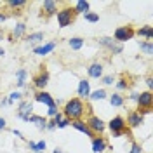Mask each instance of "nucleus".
Masks as SVG:
<instances>
[{
  "mask_svg": "<svg viewBox=\"0 0 153 153\" xmlns=\"http://www.w3.org/2000/svg\"><path fill=\"white\" fill-rule=\"evenodd\" d=\"M85 113V105L82 99L78 97H71L68 99L65 106H63V117H66L68 120H82V117Z\"/></svg>",
  "mask_w": 153,
  "mask_h": 153,
  "instance_id": "obj_1",
  "label": "nucleus"
},
{
  "mask_svg": "<svg viewBox=\"0 0 153 153\" xmlns=\"http://www.w3.org/2000/svg\"><path fill=\"white\" fill-rule=\"evenodd\" d=\"M56 18H57L59 28H66L70 25H73L76 14H75V10H73V7H63V9H59L56 12Z\"/></svg>",
  "mask_w": 153,
  "mask_h": 153,
  "instance_id": "obj_2",
  "label": "nucleus"
},
{
  "mask_svg": "<svg viewBox=\"0 0 153 153\" xmlns=\"http://www.w3.org/2000/svg\"><path fill=\"white\" fill-rule=\"evenodd\" d=\"M136 37V30L131 26V25H125V26H118V28L113 31V40L118 42V44H124V42H129Z\"/></svg>",
  "mask_w": 153,
  "mask_h": 153,
  "instance_id": "obj_3",
  "label": "nucleus"
},
{
  "mask_svg": "<svg viewBox=\"0 0 153 153\" xmlns=\"http://www.w3.org/2000/svg\"><path fill=\"white\" fill-rule=\"evenodd\" d=\"M99 45L101 47H105L106 51H110L113 56H118V54H122L124 52V45L122 44H118V42H115L111 37H99Z\"/></svg>",
  "mask_w": 153,
  "mask_h": 153,
  "instance_id": "obj_4",
  "label": "nucleus"
},
{
  "mask_svg": "<svg viewBox=\"0 0 153 153\" xmlns=\"http://www.w3.org/2000/svg\"><path fill=\"white\" fill-rule=\"evenodd\" d=\"M87 127L91 129V132L94 134V136H103V132L106 131V122L103 118H99V117H96V115H91L89 118H87Z\"/></svg>",
  "mask_w": 153,
  "mask_h": 153,
  "instance_id": "obj_5",
  "label": "nucleus"
},
{
  "mask_svg": "<svg viewBox=\"0 0 153 153\" xmlns=\"http://www.w3.org/2000/svg\"><path fill=\"white\" fill-rule=\"evenodd\" d=\"M33 115V103L28 101V99H21L18 105V111H16V117L23 122H28L30 117Z\"/></svg>",
  "mask_w": 153,
  "mask_h": 153,
  "instance_id": "obj_6",
  "label": "nucleus"
},
{
  "mask_svg": "<svg viewBox=\"0 0 153 153\" xmlns=\"http://www.w3.org/2000/svg\"><path fill=\"white\" fill-rule=\"evenodd\" d=\"M136 105H137V110H152L153 94L150 91L139 92V94H137V99H136Z\"/></svg>",
  "mask_w": 153,
  "mask_h": 153,
  "instance_id": "obj_7",
  "label": "nucleus"
},
{
  "mask_svg": "<svg viewBox=\"0 0 153 153\" xmlns=\"http://www.w3.org/2000/svg\"><path fill=\"white\" fill-rule=\"evenodd\" d=\"M106 127L110 129V132H124V131L129 129L127 124H125V118H124V117H120V115L113 117V118L106 124Z\"/></svg>",
  "mask_w": 153,
  "mask_h": 153,
  "instance_id": "obj_8",
  "label": "nucleus"
},
{
  "mask_svg": "<svg viewBox=\"0 0 153 153\" xmlns=\"http://www.w3.org/2000/svg\"><path fill=\"white\" fill-rule=\"evenodd\" d=\"M125 124L129 125V129H137V127H141L144 124V117L137 110H132V111H129V115H127Z\"/></svg>",
  "mask_w": 153,
  "mask_h": 153,
  "instance_id": "obj_9",
  "label": "nucleus"
},
{
  "mask_svg": "<svg viewBox=\"0 0 153 153\" xmlns=\"http://www.w3.org/2000/svg\"><path fill=\"white\" fill-rule=\"evenodd\" d=\"M49 71L47 70H44V66H42V70L38 71V75L33 76V85L37 87V91H44L45 87H47L49 84Z\"/></svg>",
  "mask_w": 153,
  "mask_h": 153,
  "instance_id": "obj_10",
  "label": "nucleus"
},
{
  "mask_svg": "<svg viewBox=\"0 0 153 153\" xmlns=\"http://www.w3.org/2000/svg\"><path fill=\"white\" fill-rule=\"evenodd\" d=\"M33 97H35V101H37V103H42V105H45L47 108H52V106H57L56 99H54L52 96L49 94L47 91H37Z\"/></svg>",
  "mask_w": 153,
  "mask_h": 153,
  "instance_id": "obj_11",
  "label": "nucleus"
},
{
  "mask_svg": "<svg viewBox=\"0 0 153 153\" xmlns=\"http://www.w3.org/2000/svg\"><path fill=\"white\" fill-rule=\"evenodd\" d=\"M57 42H47V44H40L37 47H33V54H37V56H49L54 49H56Z\"/></svg>",
  "mask_w": 153,
  "mask_h": 153,
  "instance_id": "obj_12",
  "label": "nucleus"
},
{
  "mask_svg": "<svg viewBox=\"0 0 153 153\" xmlns=\"http://www.w3.org/2000/svg\"><path fill=\"white\" fill-rule=\"evenodd\" d=\"M91 141H92L91 146H92V152L94 153H103L108 148V141H106L103 136H94Z\"/></svg>",
  "mask_w": 153,
  "mask_h": 153,
  "instance_id": "obj_13",
  "label": "nucleus"
},
{
  "mask_svg": "<svg viewBox=\"0 0 153 153\" xmlns=\"http://www.w3.org/2000/svg\"><path fill=\"white\" fill-rule=\"evenodd\" d=\"M87 75L91 76V78H99L101 80V76L105 75V66L101 65V63H92V65H89L87 68Z\"/></svg>",
  "mask_w": 153,
  "mask_h": 153,
  "instance_id": "obj_14",
  "label": "nucleus"
},
{
  "mask_svg": "<svg viewBox=\"0 0 153 153\" xmlns=\"http://www.w3.org/2000/svg\"><path fill=\"white\" fill-rule=\"evenodd\" d=\"M76 92H78V99H89V94H91V82H89L87 78H82V80L78 82Z\"/></svg>",
  "mask_w": 153,
  "mask_h": 153,
  "instance_id": "obj_15",
  "label": "nucleus"
},
{
  "mask_svg": "<svg viewBox=\"0 0 153 153\" xmlns=\"http://www.w3.org/2000/svg\"><path fill=\"white\" fill-rule=\"evenodd\" d=\"M57 10H59V2H56V0H44L42 12H45V16H54Z\"/></svg>",
  "mask_w": 153,
  "mask_h": 153,
  "instance_id": "obj_16",
  "label": "nucleus"
},
{
  "mask_svg": "<svg viewBox=\"0 0 153 153\" xmlns=\"http://www.w3.org/2000/svg\"><path fill=\"white\" fill-rule=\"evenodd\" d=\"M26 30H28V26H26V23L25 21H19V23H16V26L12 28V31H10V37L14 38H23L25 35H26Z\"/></svg>",
  "mask_w": 153,
  "mask_h": 153,
  "instance_id": "obj_17",
  "label": "nucleus"
},
{
  "mask_svg": "<svg viewBox=\"0 0 153 153\" xmlns=\"http://www.w3.org/2000/svg\"><path fill=\"white\" fill-rule=\"evenodd\" d=\"M44 38H45V33L44 31H33V33L26 35V42H28L30 45L37 47L38 44H44Z\"/></svg>",
  "mask_w": 153,
  "mask_h": 153,
  "instance_id": "obj_18",
  "label": "nucleus"
},
{
  "mask_svg": "<svg viewBox=\"0 0 153 153\" xmlns=\"http://www.w3.org/2000/svg\"><path fill=\"white\" fill-rule=\"evenodd\" d=\"M71 127H73V129H76V131H78V132H82V134H85L87 137H91V139H92V137H94V134L91 132V129H89V127H87V124L85 122H84V120H73V122H71Z\"/></svg>",
  "mask_w": 153,
  "mask_h": 153,
  "instance_id": "obj_19",
  "label": "nucleus"
},
{
  "mask_svg": "<svg viewBox=\"0 0 153 153\" xmlns=\"http://www.w3.org/2000/svg\"><path fill=\"white\" fill-rule=\"evenodd\" d=\"M26 80H28V71L25 68H19L16 71V87L18 89H23L26 85Z\"/></svg>",
  "mask_w": 153,
  "mask_h": 153,
  "instance_id": "obj_20",
  "label": "nucleus"
},
{
  "mask_svg": "<svg viewBox=\"0 0 153 153\" xmlns=\"http://www.w3.org/2000/svg\"><path fill=\"white\" fill-rule=\"evenodd\" d=\"M108 101L110 105L115 106V108H120V106L125 105V97L120 92H113V94H108Z\"/></svg>",
  "mask_w": 153,
  "mask_h": 153,
  "instance_id": "obj_21",
  "label": "nucleus"
},
{
  "mask_svg": "<svg viewBox=\"0 0 153 153\" xmlns=\"http://www.w3.org/2000/svg\"><path fill=\"white\" fill-rule=\"evenodd\" d=\"M136 35H137V37L146 38L148 42H152V38H153L152 25H144V26H141V28H137V30H136Z\"/></svg>",
  "mask_w": 153,
  "mask_h": 153,
  "instance_id": "obj_22",
  "label": "nucleus"
},
{
  "mask_svg": "<svg viewBox=\"0 0 153 153\" xmlns=\"http://www.w3.org/2000/svg\"><path fill=\"white\" fill-rule=\"evenodd\" d=\"M30 124H35L38 131H45V125H47V118L45 117H40V115H31L28 120Z\"/></svg>",
  "mask_w": 153,
  "mask_h": 153,
  "instance_id": "obj_23",
  "label": "nucleus"
},
{
  "mask_svg": "<svg viewBox=\"0 0 153 153\" xmlns=\"http://www.w3.org/2000/svg\"><path fill=\"white\" fill-rule=\"evenodd\" d=\"M73 10H75V14H87V12H91V4L85 2V0H78Z\"/></svg>",
  "mask_w": 153,
  "mask_h": 153,
  "instance_id": "obj_24",
  "label": "nucleus"
},
{
  "mask_svg": "<svg viewBox=\"0 0 153 153\" xmlns=\"http://www.w3.org/2000/svg\"><path fill=\"white\" fill-rule=\"evenodd\" d=\"M28 148L33 153H40V152H45L47 148V143L42 139V141H28Z\"/></svg>",
  "mask_w": 153,
  "mask_h": 153,
  "instance_id": "obj_25",
  "label": "nucleus"
},
{
  "mask_svg": "<svg viewBox=\"0 0 153 153\" xmlns=\"http://www.w3.org/2000/svg\"><path fill=\"white\" fill-rule=\"evenodd\" d=\"M106 97H108V92L105 89H96V91H91V94H89L91 101H103Z\"/></svg>",
  "mask_w": 153,
  "mask_h": 153,
  "instance_id": "obj_26",
  "label": "nucleus"
},
{
  "mask_svg": "<svg viewBox=\"0 0 153 153\" xmlns=\"http://www.w3.org/2000/svg\"><path fill=\"white\" fill-rule=\"evenodd\" d=\"M68 45L71 51H80V49L84 47V38L82 37H71L68 38Z\"/></svg>",
  "mask_w": 153,
  "mask_h": 153,
  "instance_id": "obj_27",
  "label": "nucleus"
},
{
  "mask_svg": "<svg viewBox=\"0 0 153 153\" xmlns=\"http://www.w3.org/2000/svg\"><path fill=\"white\" fill-rule=\"evenodd\" d=\"M139 49H141V52H143V54L152 56V54H153V42H148V40H139Z\"/></svg>",
  "mask_w": 153,
  "mask_h": 153,
  "instance_id": "obj_28",
  "label": "nucleus"
},
{
  "mask_svg": "<svg viewBox=\"0 0 153 153\" xmlns=\"http://www.w3.org/2000/svg\"><path fill=\"white\" fill-rule=\"evenodd\" d=\"M115 85H117V91L118 92H122V91H127V89H131V84H129V80L122 76V78H118V80H115Z\"/></svg>",
  "mask_w": 153,
  "mask_h": 153,
  "instance_id": "obj_29",
  "label": "nucleus"
},
{
  "mask_svg": "<svg viewBox=\"0 0 153 153\" xmlns=\"http://www.w3.org/2000/svg\"><path fill=\"white\" fill-rule=\"evenodd\" d=\"M5 5L10 9H23L28 5V2L26 0H9V2H5Z\"/></svg>",
  "mask_w": 153,
  "mask_h": 153,
  "instance_id": "obj_30",
  "label": "nucleus"
},
{
  "mask_svg": "<svg viewBox=\"0 0 153 153\" xmlns=\"http://www.w3.org/2000/svg\"><path fill=\"white\" fill-rule=\"evenodd\" d=\"M21 99H23V94H21L19 91H12V92L9 94V97H7V101H9V105H14L16 101L19 103Z\"/></svg>",
  "mask_w": 153,
  "mask_h": 153,
  "instance_id": "obj_31",
  "label": "nucleus"
},
{
  "mask_svg": "<svg viewBox=\"0 0 153 153\" xmlns=\"http://www.w3.org/2000/svg\"><path fill=\"white\" fill-rule=\"evenodd\" d=\"M84 19L87 23H99V14L97 12H87V14H84Z\"/></svg>",
  "mask_w": 153,
  "mask_h": 153,
  "instance_id": "obj_32",
  "label": "nucleus"
},
{
  "mask_svg": "<svg viewBox=\"0 0 153 153\" xmlns=\"http://www.w3.org/2000/svg\"><path fill=\"white\" fill-rule=\"evenodd\" d=\"M101 82H103L105 85H113L115 84V76L113 75H103L101 76Z\"/></svg>",
  "mask_w": 153,
  "mask_h": 153,
  "instance_id": "obj_33",
  "label": "nucleus"
},
{
  "mask_svg": "<svg viewBox=\"0 0 153 153\" xmlns=\"http://www.w3.org/2000/svg\"><path fill=\"white\" fill-rule=\"evenodd\" d=\"M129 153H143V146L139 143H136V141H132V144H131V150H129Z\"/></svg>",
  "mask_w": 153,
  "mask_h": 153,
  "instance_id": "obj_34",
  "label": "nucleus"
},
{
  "mask_svg": "<svg viewBox=\"0 0 153 153\" xmlns=\"http://www.w3.org/2000/svg\"><path fill=\"white\" fill-rule=\"evenodd\" d=\"M70 124H71V120H68L66 117H63V118H61V122H59L56 127H57V129H65V127H68Z\"/></svg>",
  "mask_w": 153,
  "mask_h": 153,
  "instance_id": "obj_35",
  "label": "nucleus"
},
{
  "mask_svg": "<svg viewBox=\"0 0 153 153\" xmlns=\"http://www.w3.org/2000/svg\"><path fill=\"white\" fill-rule=\"evenodd\" d=\"M57 113H59L57 106H52V108H49V110H47V117H52V118H54V117H56Z\"/></svg>",
  "mask_w": 153,
  "mask_h": 153,
  "instance_id": "obj_36",
  "label": "nucleus"
},
{
  "mask_svg": "<svg viewBox=\"0 0 153 153\" xmlns=\"http://www.w3.org/2000/svg\"><path fill=\"white\" fill-rule=\"evenodd\" d=\"M57 127H56V124L52 122V120H47V125H45V131H56Z\"/></svg>",
  "mask_w": 153,
  "mask_h": 153,
  "instance_id": "obj_37",
  "label": "nucleus"
},
{
  "mask_svg": "<svg viewBox=\"0 0 153 153\" xmlns=\"http://www.w3.org/2000/svg\"><path fill=\"white\" fill-rule=\"evenodd\" d=\"M7 19H9V14H5L4 10H0V25H2V23H5Z\"/></svg>",
  "mask_w": 153,
  "mask_h": 153,
  "instance_id": "obj_38",
  "label": "nucleus"
},
{
  "mask_svg": "<svg viewBox=\"0 0 153 153\" xmlns=\"http://www.w3.org/2000/svg\"><path fill=\"white\" fill-rule=\"evenodd\" d=\"M4 129H7V120L4 117H0V131H4Z\"/></svg>",
  "mask_w": 153,
  "mask_h": 153,
  "instance_id": "obj_39",
  "label": "nucleus"
},
{
  "mask_svg": "<svg viewBox=\"0 0 153 153\" xmlns=\"http://www.w3.org/2000/svg\"><path fill=\"white\" fill-rule=\"evenodd\" d=\"M61 118H63V113H61V111H59V113L56 115V117H54V118H52V122H54V124H59V122H61Z\"/></svg>",
  "mask_w": 153,
  "mask_h": 153,
  "instance_id": "obj_40",
  "label": "nucleus"
},
{
  "mask_svg": "<svg viewBox=\"0 0 153 153\" xmlns=\"http://www.w3.org/2000/svg\"><path fill=\"white\" fill-rule=\"evenodd\" d=\"M146 85H148V91L152 92V87H153V78H152V76H148V78H146Z\"/></svg>",
  "mask_w": 153,
  "mask_h": 153,
  "instance_id": "obj_41",
  "label": "nucleus"
},
{
  "mask_svg": "<svg viewBox=\"0 0 153 153\" xmlns=\"http://www.w3.org/2000/svg\"><path fill=\"white\" fill-rule=\"evenodd\" d=\"M12 134H14L16 137H19V139H25V137H23V132H21V131H18V129H14V131H12Z\"/></svg>",
  "mask_w": 153,
  "mask_h": 153,
  "instance_id": "obj_42",
  "label": "nucleus"
},
{
  "mask_svg": "<svg viewBox=\"0 0 153 153\" xmlns=\"http://www.w3.org/2000/svg\"><path fill=\"white\" fill-rule=\"evenodd\" d=\"M137 94H139V92H132V94L129 96V101H136V99H137Z\"/></svg>",
  "mask_w": 153,
  "mask_h": 153,
  "instance_id": "obj_43",
  "label": "nucleus"
},
{
  "mask_svg": "<svg viewBox=\"0 0 153 153\" xmlns=\"http://www.w3.org/2000/svg\"><path fill=\"white\" fill-rule=\"evenodd\" d=\"M5 105H9V101H7V97H4V99L0 101V106H5Z\"/></svg>",
  "mask_w": 153,
  "mask_h": 153,
  "instance_id": "obj_44",
  "label": "nucleus"
},
{
  "mask_svg": "<svg viewBox=\"0 0 153 153\" xmlns=\"http://www.w3.org/2000/svg\"><path fill=\"white\" fill-rule=\"evenodd\" d=\"M5 56V51H4V47H2V45H0V57H4Z\"/></svg>",
  "mask_w": 153,
  "mask_h": 153,
  "instance_id": "obj_45",
  "label": "nucleus"
},
{
  "mask_svg": "<svg viewBox=\"0 0 153 153\" xmlns=\"http://www.w3.org/2000/svg\"><path fill=\"white\" fill-rule=\"evenodd\" d=\"M52 153H65V152H63V150H59V148H56V150H54Z\"/></svg>",
  "mask_w": 153,
  "mask_h": 153,
  "instance_id": "obj_46",
  "label": "nucleus"
},
{
  "mask_svg": "<svg viewBox=\"0 0 153 153\" xmlns=\"http://www.w3.org/2000/svg\"><path fill=\"white\" fill-rule=\"evenodd\" d=\"M4 38V30H0V40Z\"/></svg>",
  "mask_w": 153,
  "mask_h": 153,
  "instance_id": "obj_47",
  "label": "nucleus"
},
{
  "mask_svg": "<svg viewBox=\"0 0 153 153\" xmlns=\"http://www.w3.org/2000/svg\"><path fill=\"white\" fill-rule=\"evenodd\" d=\"M40 153H45V152H40Z\"/></svg>",
  "mask_w": 153,
  "mask_h": 153,
  "instance_id": "obj_48",
  "label": "nucleus"
}]
</instances>
